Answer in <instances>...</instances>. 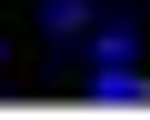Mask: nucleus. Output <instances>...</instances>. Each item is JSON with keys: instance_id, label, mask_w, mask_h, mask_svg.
<instances>
[{"instance_id": "obj_1", "label": "nucleus", "mask_w": 150, "mask_h": 120, "mask_svg": "<svg viewBox=\"0 0 150 120\" xmlns=\"http://www.w3.org/2000/svg\"><path fill=\"white\" fill-rule=\"evenodd\" d=\"M130 50H140L130 20H90V70H130Z\"/></svg>"}, {"instance_id": "obj_2", "label": "nucleus", "mask_w": 150, "mask_h": 120, "mask_svg": "<svg viewBox=\"0 0 150 120\" xmlns=\"http://www.w3.org/2000/svg\"><path fill=\"white\" fill-rule=\"evenodd\" d=\"M90 100H100V110H140L150 80H140V70H90Z\"/></svg>"}, {"instance_id": "obj_3", "label": "nucleus", "mask_w": 150, "mask_h": 120, "mask_svg": "<svg viewBox=\"0 0 150 120\" xmlns=\"http://www.w3.org/2000/svg\"><path fill=\"white\" fill-rule=\"evenodd\" d=\"M90 20H100L90 0H40V30L50 40H90Z\"/></svg>"}, {"instance_id": "obj_4", "label": "nucleus", "mask_w": 150, "mask_h": 120, "mask_svg": "<svg viewBox=\"0 0 150 120\" xmlns=\"http://www.w3.org/2000/svg\"><path fill=\"white\" fill-rule=\"evenodd\" d=\"M0 60H10V50H0Z\"/></svg>"}]
</instances>
